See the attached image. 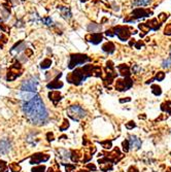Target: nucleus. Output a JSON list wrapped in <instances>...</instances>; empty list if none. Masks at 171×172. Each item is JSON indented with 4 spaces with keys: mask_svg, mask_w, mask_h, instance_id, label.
Returning a JSON list of instances; mask_svg holds the SVG:
<instances>
[{
    "mask_svg": "<svg viewBox=\"0 0 171 172\" xmlns=\"http://www.w3.org/2000/svg\"><path fill=\"white\" fill-rule=\"evenodd\" d=\"M22 111L30 124L35 126H44L50 120L49 112L39 95L22 103Z\"/></svg>",
    "mask_w": 171,
    "mask_h": 172,
    "instance_id": "f257e3e1",
    "label": "nucleus"
},
{
    "mask_svg": "<svg viewBox=\"0 0 171 172\" xmlns=\"http://www.w3.org/2000/svg\"><path fill=\"white\" fill-rule=\"evenodd\" d=\"M94 69H95V65L87 64L84 67L77 68L74 71H72L71 73H69L66 76V80L69 84H71V85L81 86L84 82H86V80L88 77L94 76Z\"/></svg>",
    "mask_w": 171,
    "mask_h": 172,
    "instance_id": "f03ea898",
    "label": "nucleus"
},
{
    "mask_svg": "<svg viewBox=\"0 0 171 172\" xmlns=\"http://www.w3.org/2000/svg\"><path fill=\"white\" fill-rule=\"evenodd\" d=\"M125 156L122 154L119 148H115L108 154L104 155L103 158L98 159V164L100 165V170L103 172L112 171L113 169V165L118 164Z\"/></svg>",
    "mask_w": 171,
    "mask_h": 172,
    "instance_id": "7ed1b4c3",
    "label": "nucleus"
},
{
    "mask_svg": "<svg viewBox=\"0 0 171 172\" xmlns=\"http://www.w3.org/2000/svg\"><path fill=\"white\" fill-rule=\"evenodd\" d=\"M67 115L71 120L80 122L87 115V111L81 105H71L67 108Z\"/></svg>",
    "mask_w": 171,
    "mask_h": 172,
    "instance_id": "20e7f679",
    "label": "nucleus"
},
{
    "mask_svg": "<svg viewBox=\"0 0 171 172\" xmlns=\"http://www.w3.org/2000/svg\"><path fill=\"white\" fill-rule=\"evenodd\" d=\"M92 60L91 57H89L87 55L84 54H73L70 56V59H69V63H68V68L69 69H73L74 67L78 66V65H84L88 62H90Z\"/></svg>",
    "mask_w": 171,
    "mask_h": 172,
    "instance_id": "39448f33",
    "label": "nucleus"
},
{
    "mask_svg": "<svg viewBox=\"0 0 171 172\" xmlns=\"http://www.w3.org/2000/svg\"><path fill=\"white\" fill-rule=\"evenodd\" d=\"M23 70H22V65L20 62H15L8 68V71L6 73V80L7 82H12V80H17L19 76H21Z\"/></svg>",
    "mask_w": 171,
    "mask_h": 172,
    "instance_id": "423d86ee",
    "label": "nucleus"
},
{
    "mask_svg": "<svg viewBox=\"0 0 171 172\" xmlns=\"http://www.w3.org/2000/svg\"><path fill=\"white\" fill-rule=\"evenodd\" d=\"M38 87V80L36 77H30V79L25 80L21 85L22 92H30L35 93Z\"/></svg>",
    "mask_w": 171,
    "mask_h": 172,
    "instance_id": "0eeeda50",
    "label": "nucleus"
},
{
    "mask_svg": "<svg viewBox=\"0 0 171 172\" xmlns=\"http://www.w3.org/2000/svg\"><path fill=\"white\" fill-rule=\"evenodd\" d=\"M116 77V73L115 71V67H113V63L112 61H108L106 63V77L103 79V83L106 87L112 84L113 80Z\"/></svg>",
    "mask_w": 171,
    "mask_h": 172,
    "instance_id": "6e6552de",
    "label": "nucleus"
},
{
    "mask_svg": "<svg viewBox=\"0 0 171 172\" xmlns=\"http://www.w3.org/2000/svg\"><path fill=\"white\" fill-rule=\"evenodd\" d=\"M113 31H115L116 35L119 37V39L122 40V41H125V40L129 39L130 35H131L129 28L126 26H118L113 29Z\"/></svg>",
    "mask_w": 171,
    "mask_h": 172,
    "instance_id": "1a4fd4ad",
    "label": "nucleus"
},
{
    "mask_svg": "<svg viewBox=\"0 0 171 172\" xmlns=\"http://www.w3.org/2000/svg\"><path fill=\"white\" fill-rule=\"evenodd\" d=\"M133 86V80L130 77H124L123 80H118L116 83V90L120 92H124V91L129 90Z\"/></svg>",
    "mask_w": 171,
    "mask_h": 172,
    "instance_id": "9d476101",
    "label": "nucleus"
},
{
    "mask_svg": "<svg viewBox=\"0 0 171 172\" xmlns=\"http://www.w3.org/2000/svg\"><path fill=\"white\" fill-rule=\"evenodd\" d=\"M50 160V156L43 153H36V154L32 155L30 157V164L31 165H36L40 163H44V162Z\"/></svg>",
    "mask_w": 171,
    "mask_h": 172,
    "instance_id": "9b49d317",
    "label": "nucleus"
},
{
    "mask_svg": "<svg viewBox=\"0 0 171 172\" xmlns=\"http://www.w3.org/2000/svg\"><path fill=\"white\" fill-rule=\"evenodd\" d=\"M11 151V141L7 138L0 140V155L4 156Z\"/></svg>",
    "mask_w": 171,
    "mask_h": 172,
    "instance_id": "f8f14e48",
    "label": "nucleus"
},
{
    "mask_svg": "<svg viewBox=\"0 0 171 172\" xmlns=\"http://www.w3.org/2000/svg\"><path fill=\"white\" fill-rule=\"evenodd\" d=\"M128 142H129V148L131 149H135V151H137V149H139L141 148V140L135 135H130L129 139H128Z\"/></svg>",
    "mask_w": 171,
    "mask_h": 172,
    "instance_id": "ddd939ff",
    "label": "nucleus"
},
{
    "mask_svg": "<svg viewBox=\"0 0 171 172\" xmlns=\"http://www.w3.org/2000/svg\"><path fill=\"white\" fill-rule=\"evenodd\" d=\"M150 15H153V12L150 11H147V9L143 8H136L132 11V18L135 19H139V18H144V17H148Z\"/></svg>",
    "mask_w": 171,
    "mask_h": 172,
    "instance_id": "4468645a",
    "label": "nucleus"
},
{
    "mask_svg": "<svg viewBox=\"0 0 171 172\" xmlns=\"http://www.w3.org/2000/svg\"><path fill=\"white\" fill-rule=\"evenodd\" d=\"M86 39H87L88 41L92 42L93 45H98V43L101 42L103 37H102V34L100 32L99 33H90L89 35L86 36Z\"/></svg>",
    "mask_w": 171,
    "mask_h": 172,
    "instance_id": "2eb2a0df",
    "label": "nucleus"
},
{
    "mask_svg": "<svg viewBox=\"0 0 171 172\" xmlns=\"http://www.w3.org/2000/svg\"><path fill=\"white\" fill-rule=\"evenodd\" d=\"M60 76H61V73H59V75L57 76L55 80L47 84V85H46L47 89H50V90H59V89H61V88H63V83L59 80Z\"/></svg>",
    "mask_w": 171,
    "mask_h": 172,
    "instance_id": "dca6fc26",
    "label": "nucleus"
},
{
    "mask_svg": "<svg viewBox=\"0 0 171 172\" xmlns=\"http://www.w3.org/2000/svg\"><path fill=\"white\" fill-rule=\"evenodd\" d=\"M49 99L54 103V105H57L58 104V102L59 101H61V99H62V95H61V93L59 92V91H50V92L49 93Z\"/></svg>",
    "mask_w": 171,
    "mask_h": 172,
    "instance_id": "f3484780",
    "label": "nucleus"
},
{
    "mask_svg": "<svg viewBox=\"0 0 171 172\" xmlns=\"http://www.w3.org/2000/svg\"><path fill=\"white\" fill-rule=\"evenodd\" d=\"M23 49H26V45H25V42L23 40H21V41H19L18 43H15V45L12 46L11 49V53L12 55H18V54H20Z\"/></svg>",
    "mask_w": 171,
    "mask_h": 172,
    "instance_id": "a211bd4d",
    "label": "nucleus"
},
{
    "mask_svg": "<svg viewBox=\"0 0 171 172\" xmlns=\"http://www.w3.org/2000/svg\"><path fill=\"white\" fill-rule=\"evenodd\" d=\"M118 69L121 73V75H123V77H130L131 75V71H130V68L127 64H121L118 66Z\"/></svg>",
    "mask_w": 171,
    "mask_h": 172,
    "instance_id": "6ab92c4d",
    "label": "nucleus"
},
{
    "mask_svg": "<svg viewBox=\"0 0 171 172\" xmlns=\"http://www.w3.org/2000/svg\"><path fill=\"white\" fill-rule=\"evenodd\" d=\"M145 26L148 28V30H158L161 26V24H159L157 19H151V21H147V23H144Z\"/></svg>",
    "mask_w": 171,
    "mask_h": 172,
    "instance_id": "aec40b11",
    "label": "nucleus"
},
{
    "mask_svg": "<svg viewBox=\"0 0 171 172\" xmlns=\"http://www.w3.org/2000/svg\"><path fill=\"white\" fill-rule=\"evenodd\" d=\"M60 9V11H61V15L63 18L65 19V20H69V19L71 18V11L69 7H66V6H59L58 7Z\"/></svg>",
    "mask_w": 171,
    "mask_h": 172,
    "instance_id": "412c9836",
    "label": "nucleus"
},
{
    "mask_svg": "<svg viewBox=\"0 0 171 172\" xmlns=\"http://www.w3.org/2000/svg\"><path fill=\"white\" fill-rule=\"evenodd\" d=\"M83 157L81 154L80 151H77V149H72V151H70V159L71 161L73 162V163H78V162L81 161V158Z\"/></svg>",
    "mask_w": 171,
    "mask_h": 172,
    "instance_id": "4be33fe9",
    "label": "nucleus"
},
{
    "mask_svg": "<svg viewBox=\"0 0 171 172\" xmlns=\"http://www.w3.org/2000/svg\"><path fill=\"white\" fill-rule=\"evenodd\" d=\"M102 49L105 53H108V54H112L113 52H115V49H116V46L115 45H113L112 42H106V43H104V45H102Z\"/></svg>",
    "mask_w": 171,
    "mask_h": 172,
    "instance_id": "5701e85b",
    "label": "nucleus"
},
{
    "mask_svg": "<svg viewBox=\"0 0 171 172\" xmlns=\"http://www.w3.org/2000/svg\"><path fill=\"white\" fill-rule=\"evenodd\" d=\"M100 30H101V26L99 24L91 23L88 26V31H89V32H91V33H99Z\"/></svg>",
    "mask_w": 171,
    "mask_h": 172,
    "instance_id": "b1692460",
    "label": "nucleus"
},
{
    "mask_svg": "<svg viewBox=\"0 0 171 172\" xmlns=\"http://www.w3.org/2000/svg\"><path fill=\"white\" fill-rule=\"evenodd\" d=\"M151 3V0H135L134 1V5L137 6H147L150 5Z\"/></svg>",
    "mask_w": 171,
    "mask_h": 172,
    "instance_id": "393cba45",
    "label": "nucleus"
},
{
    "mask_svg": "<svg viewBox=\"0 0 171 172\" xmlns=\"http://www.w3.org/2000/svg\"><path fill=\"white\" fill-rule=\"evenodd\" d=\"M50 65H52V60L49 58L44 59V60L40 63V67L42 68V69H47V68L50 67Z\"/></svg>",
    "mask_w": 171,
    "mask_h": 172,
    "instance_id": "a878e982",
    "label": "nucleus"
},
{
    "mask_svg": "<svg viewBox=\"0 0 171 172\" xmlns=\"http://www.w3.org/2000/svg\"><path fill=\"white\" fill-rule=\"evenodd\" d=\"M151 92L155 96H160L162 94V90H161V87L158 85H153L151 86Z\"/></svg>",
    "mask_w": 171,
    "mask_h": 172,
    "instance_id": "bb28decb",
    "label": "nucleus"
},
{
    "mask_svg": "<svg viewBox=\"0 0 171 172\" xmlns=\"http://www.w3.org/2000/svg\"><path fill=\"white\" fill-rule=\"evenodd\" d=\"M169 104H170V102L162 103V105H161V110L164 112H168V114L171 115V107L169 106Z\"/></svg>",
    "mask_w": 171,
    "mask_h": 172,
    "instance_id": "cd10ccee",
    "label": "nucleus"
},
{
    "mask_svg": "<svg viewBox=\"0 0 171 172\" xmlns=\"http://www.w3.org/2000/svg\"><path fill=\"white\" fill-rule=\"evenodd\" d=\"M100 144L103 146L105 149H110L112 148V140H104V141H100Z\"/></svg>",
    "mask_w": 171,
    "mask_h": 172,
    "instance_id": "c85d7f7f",
    "label": "nucleus"
},
{
    "mask_svg": "<svg viewBox=\"0 0 171 172\" xmlns=\"http://www.w3.org/2000/svg\"><path fill=\"white\" fill-rule=\"evenodd\" d=\"M8 168L11 169V172H20L21 171V166L18 163H11Z\"/></svg>",
    "mask_w": 171,
    "mask_h": 172,
    "instance_id": "c756f323",
    "label": "nucleus"
},
{
    "mask_svg": "<svg viewBox=\"0 0 171 172\" xmlns=\"http://www.w3.org/2000/svg\"><path fill=\"white\" fill-rule=\"evenodd\" d=\"M46 167L44 165H38V166H35L32 168L31 172H46Z\"/></svg>",
    "mask_w": 171,
    "mask_h": 172,
    "instance_id": "7c9ffc66",
    "label": "nucleus"
},
{
    "mask_svg": "<svg viewBox=\"0 0 171 172\" xmlns=\"http://www.w3.org/2000/svg\"><path fill=\"white\" fill-rule=\"evenodd\" d=\"M164 79H165V73H164L163 71H159V72L156 74V76H155L154 80H158V82H161V80H163Z\"/></svg>",
    "mask_w": 171,
    "mask_h": 172,
    "instance_id": "2f4dec72",
    "label": "nucleus"
},
{
    "mask_svg": "<svg viewBox=\"0 0 171 172\" xmlns=\"http://www.w3.org/2000/svg\"><path fill=\"white\" fill-rule=\"evenodd\" d=\"M69 128V122L67 118H64V121H63V125L62 126H60V131H65V130H67Z\"/></svg>",
    "mask_w": 171,
    "mask_h": 172,
    "instance_id": "473e14b6",
    "label": "nucleus"
},
{
    "mask_svg": "<svg viewBox=\"0 0 171 172\" xmlns=\"http://www.w3.org/2000/svg\"><path fill=\"white\" fill-rule=\"evenodd\" d=\"M0 170H1V172H7L8 168H7V164H6L5 161L0 160Z\"/></svg>",
    "mask_w": 171,
    "mask_h": 172,
    "instance_id": "72a5a7b5",
    "label": "nucleus"
},
{
    "mask_svg": "<svg viewBox=\"0 0 171 172\" xmlns=\"http://www.w3.org/2000/svg\"><path fill=\"white\" fill-rule=\"evenodd\" d=\"M122 146H123V151H124V153H128L130 151L128 139H125L124 141L122 142Z\"/></svg>",
    "mask_w": 171,
    "mask_h": 172,
    "instance_id": "f704fd0d",
    "label": "nucleus"
},
{
    "mask_svg": "<svg viewBox=\"0 0 171 172\" xmlns=\"http://www.w3.org/2000/svg\"><path fill=\"white\" fill-rule=\"evenodd\" d=\"M65 166V170L66 172H72L74 169H75V165L74 164H63Z\"/></svg>",
    "mask_w": 171,
    "mask_h": 172,
    "instance_id": "c9c22d12",
    "label": "nucleus"
},
{
    "mask_svg": "<svg viewBox=\"0 0 171 172\" xmlns=\"http://www.w3.org/2000/svg\"><path fill=\"white\" fill-rule=\"evenodd\" d=\"M42 23L44 25H46V26H52L53 25V20L50 19V17H46V18H43L42 19Z\"/></svg>",
    "mask_w": 171,
    "mask_h": 172,
    "instance_id": "e433bc0d",
    "label": "nucleus"
},
{
    "mask_svg": "<svg viewBox=\"0 0 171 172\" xmlns=\"http://www.w3.org/2000/svg\"><path fill=\"white\" fill-rule=\"evenodd\" d=\"M135 127H136V124H135V122H133V121H130L126 124V128H127L128 130H132L133 128H135Z\"/></svg>",
    "mask_w": 171,
    "mask_h": 172,
    "instance_id": "4c0bfd02",
    "label": "nucleus"
},
{
    "mask_svg": "<svg viewBox=\"0 0 171 172\" xmlns=\"http://www.w3.org/2000/svg\"><path fill=\"white\" fill-rule=\"evenodd\" d=\"M159 19H160V21H161V23H164V22H165L167 19H168V15L162 12V14L159 15Z\"/></svg>",
    "mask_w": 171,
    "mask_h": 172,
    "instance_id": "58836bf2",
    "label": "nucleus"
},
{
    "mask_svg": "<svg viewBox=\"0 0 171 172\" xmlns=\"http://www.w3.org/2000/svg\"><path fill=\"white\" fill-rule=\"evenodd\" d=\"M47 172H61V171H60V169H59L58 164H56L55 166L50 167L49 169H47Z\"/></svg>",
    "mask_w": 171,
    "mask_h": 172,
    "instance_id": "ea45409f",
    "label": "nucleus"
},
{
    "mask_svg": "<svg viewBox=\"0 0 171 172\" xmlns=\"http://www.w3.org/2000/svg\"><path fill=\"white\" fill-rule=\"evenodd\" d=\"M162 66L164 68H169L171 66V60L170 59H166V60H164L163 63H162Z\"/></svg>",
    "mask_w": 171,
    "mask_h": 172,
    "instance_id": "a19ab883",
    "label": "nucleus"
},
{
    "mask_svg": "<svg viewBox=\"0 0 171 172\" xmlns=\"http://www.w3.org/2000/svg\"><path fill=\"white\" fill-rule=\"evenodd\" d=\"M164 33H165L166 35H171V24L166 25L165 30H164Z\"/></svg>",
    "mask_w": 171,
    "mask_h": 172,
    "instance_id": "79ce46f5",
    "label": "nucleus"
},
{
    "mask_svg": "<svg viewBox=\"0 0 171 172\" xmlns=\"http://www.w3.org/2000/svg\"><path fill=\"white\" fill-rule=\"evenodd\" d=\"M86 167L88 168L89 171H96L97 168L94 164H86Z\"/></svg>",
    "mask_w": 171,
    "mask_h": 172,
    "instance_id": "37998d69",
    "label": "nucleus"
},
{
    "mask_svg": "<svg viewBox=\"0 0 171 172\" xmlns=\"http://www.w3.org/2000/svg\"><path fill=\"white\" fill-rule=\"evenodd\" d=\"M46 139H47V141H53L54 139H55V137H54V133L52 132H49L46 134Z\"/></svg>",
    "mask_w": 171,
    "mask_h": 172,
    "instance_id": "c03bdc74",
    "label": "nucleus"
},
{
    "mask_svg": "<svg viewBox=\"0 0 171 172\" xmlns=\"http://www.w3.org/2000/svg\"><path fill=\"white\" fill-rule=\"evenodd\" d=\"M143 46H144V43L142 42L141 40H140V41H138V42L135 45V48H136V49H140L141 48H143Z\"/></svg>",
    "mask_w": 171,
    "mask_h": 172,
    "instance_id": "a18cd8bd",
    "label": "nucleus"
},
{
    "mask_svg": "<svg viewBox=\"0 0 171 172\" xmlns=\"http://www.w3.org/2000/svg\"><path fill=\"white\" fill-rule=\"evenodd\" d=\"M128 172H139V170H138L135 166H131V167L129 168Z\"/></svg>",
    "mask_w": 171,
    "mask_h": 172,
    "instance_id": "49530a36",
    "label": "nucleus"
},
{
    "mask_svg": "<svg viewBox=\"0 0 171 172\" xmlns=\"http://www.w3.org/2000/svg\"><path fill=\"white\" fill-rule=\"evenodd\" d=\"M0 28H2V30L6 32V30H7V26H6L5 24H0Z\"/></svg>",
    "mask_w": 171,
    "mask_h": 172,
    "instance_id": "de8ad7c7",
    "label": "nucleus"
},
{
    "mask_svg": "<svg viewBox=\"0 0 171 172\" xmlns=\"http://www.w3.org/2000/svg\"><path fill=\"white\" fill-rule=\"evenodd\" d=\"M129 101H131V99L129 98V97H127L126 99H120V102L121 103H124V102H129Z\"/></svg>",
    "mask_w": 171,
    "mask_h": 172,
    "instance_id": "09e8293b",
    "label": "nucleus"
},
{
    "mask_svg": "<svg viewBox=\"0 0 171 172\" xmlns=\"http://www.w3.org/2000/svg\"><path fill=\"white\" fill-rule=\"evenodd\" d=\"M77 172H90V171L87 170V169H81V170H78V171H77Z\"/></svg>",
    "mask_w": 171,
    "mask_h": 172,
    "instance_id": "8fccbe9b",
    "label": "nucleus"
},
{
    "mask_svg": "<svg viewBox=\"0 0 171 172\" xmlns=\"http://www.w3.org/2000/svg\"><path fill=\"white\" fill-rule=\"evenodd\" d=\"M167 172H171V169H170V168H168V169H167Z\"/></svg>",
    "mask_w": 171,
    "mask_h": 172,
    "instance_id": "3c124183",
    "label": "nucleus"
},
{
    "mask_svg": "<svg viewBox=\"0 0 171 172\" xmlns=\"http://www.w3.org/2000/svg\"><path fill=\"white\" fill-rule=\"evenodd\" d=\"M170 155H171V153H170Z\"/></svg>",
    "mask_w": 171,
    "mask_h": 172,
    "instance_id": "603ef678",
    "label": "nucleus"
}]
</instances>
